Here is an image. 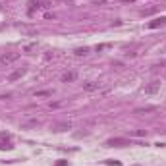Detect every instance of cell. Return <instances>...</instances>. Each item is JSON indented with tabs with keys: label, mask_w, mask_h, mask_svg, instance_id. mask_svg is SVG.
<instances>
[{
	"label": "cell",
	"mask_w": 166,
	"mask_h": 166,
	"mask_svg": "<svg viewBox=\"0 0 166 166\" xmlns=\"http://www.w3.org/2000/svg\"><path fill=\"white\" fill-rule=\"evenodd\" d=\"M106 145H108V147H126V145H130V141L116 137V139H108V141H106Z\"/></svg>",
	"instance_id": "2"
},
{
	"label": "cell",
	"mask_w": 166,
	"mask_h": 166,
	"mask_svg": "<svg viewBox=\"0 0 166 166\" xmlns=\"http://www.w3.org/2000/svg\"><path fill=\"white\" fill-rule=\"evenodd\" d=\"M99 83H95V81H87V83H83V89H85V91H97V89H99Z\"/></svg>",
	"instance_id": "9"
},
{
	"label": "cell",
	"mask_w": 166,
	"mask_h": 166,
	"mask_svg": "<svg viewBox=\"0 0 166 166\" xmlns=\"http://www.w3.org/2000/svg\"><path fill=\"white\" fill-rule=\"evenodd\" d=\"M52 91H37V97H50Z\"/></svg>",
	"instance_id": "12"
},
{
	"label": "cell",
	"mask_w": 166,
	"mask_h": 166,
	"mask_svg": "<svg viewBox=\"0 0 166 166\" xmlns=\"http://www.w3.org/2000/svg\"><path fill=\"white\" fill-rule=\"evenodd\" d=\"M4 149H6V151H10V149H12V145H6V143H0V151H4Z\"/></svg>",
	"instance_id": "13"
},
{
	"label": "cell",
	"mask_w": 166,
	"mask_h": 166,
	"mask_svg": "<svg viewBox=\"0 0 166 166\" xmlns=\"http://www.w3.org/2000/svg\"><path fill=\"white\" fill-rule=\"evenodd\" d=\"M93 6H106V0H91Z\"/></svg>",
	"instance_id": "11"
},
{
	"label": "cell",
	"mask_w": 166,
	"mask_h": 166,
	"mask_svg": "<svg viewBox=\"0 0 166 166\" xmlns=\"http://www.w3.org/2000/svg\"><path fill=\"white\" fill-rule=\"evenodd\" d=\"M75 77H77V73H75V72H66V73H62V83L75 81Z\"/></svg>",
	"instance_id": "3"
},
{
	"label": "cell",
	"mask_w": 166,
	"mask_h": 166,
	"mask_svg": "<svg viewBox=\"0 0 166 166\" xmlns=\"http://www.w3.org/2000/svg\"><path fill=\"white\" fill-rule=\"evenodd\" d=\"M133 135H137V137H143V135H147V131H143V130H139V131H135Z\"/></svg>",
	"instance_id": "14"
},
{
	"label": "cell",
	"mask_w": 166,
	"mask_h": 166,
	"mask_svg": "<svg viewBox=\"0 0 166 166\" xmlns=\"http://www.w3.org/2000/svg\"><path fill=\"white\" fill-rule=\"evenodd\" d=\"M75 54L77 56H85V54H89V48H85V47L83 48H75Z\"/></svg>",
	"instance_id": "10"
},
{
	"label": "cell",
	"mask_w": 166,
	"mask_h": 166,
	"mask_svg": "<svg viewBox=\"0 0 166 166\" xmlns=\"http://www.w3.org/2000/svg\"><path fill=\"white\" fill-rule=\"evenodd\" d=\"M70 128H72L70 122H58L56 126H54V130L56 131H66V130H70Z\"/></svg>",
	"instance_id": "8"
},
{
	"label": "cell",
	"mask_w": 166,
	"mask_h": 166,
	"mask_svg": "<svg viewBox=\"0 0 166 166\" xmlns=\"http://www.w3.org/2000/svg\"><path fill=\"white\" fill-rule=\"evenodd\" d=\"M23 73H25V70H16V72H12L10 75H8V81H17L21 75H23Z\"/></svg>",
	"instance_id": "6"
},
{
	"label": "cell",
	"mask_w": 166,
	"mask_h": 166,
	"mask_svg": "<svg viewBox=\"0 0 166 166\" xmlns=\"http://www.w3.org/2000/svg\"><path fill=\"white\" fill-rule=\"evenodd\" d=\"M156 110H158L156 106H143V108H135L133 112L135 114H147V112H156Z\"/></svg>",
	"instance_id": "7"
},
{
	"label": "cell",
	"mask_w": 166,
	"mask_h": 166,
	"mask_svg": "<svg viewBox=\"0 0 166 166\" xmlns=\"http://www.w3.org/2000/svg\"><path fill=\"white\" fill-rule=\"evenodd\" d=\"M166 23V17L162 16V17H156V20H153L149 23V29H156V27H160V25H164Z\"/></svg>",
	"instance_id": "4"
},
{
	"label": "cell",
	"mask_w": 166,
	"mask_h": 166,
	"mask_svg": "<svg viewBox=\"0 0 166 166\" xmlns=\"http://www.w3.org/2000/svg\"><path fill=\"white\" fill-rule=\"evenodd\" d=\"M17 58H20V52H6V54L0 56V62H2L4 66H10V64H14Z\"/></svg>",
	"instance_id": "1"
},
{
	"label": "cell",
	"mask_w": 166,
	"mask_h": 166,
	"mask_svg": "<svg viewBox=\"0 0 166 166\" xmlns=\"http://www.w3.org/2000/svg\"><path fill=\"white\" fill-rule=\"evenodd\" d=\"M158 89H160V83H158V81H153L149 87H145V93H147V95H153V93H156Z\"/></svg>",
	"instance_id": "5"
}]
</instances>
